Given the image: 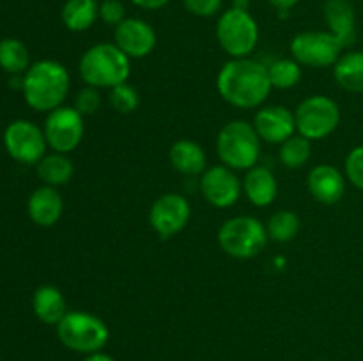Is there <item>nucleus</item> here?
Instances as JSON below:
<instances>
[{
    "label": "nucleus",
    "instance_id": "nucleus-1",
    "mask_svg": "<svg viewBox=\"0 0 363 361\" xmlns=\"http://www.w3.org/2000/svg\"><path fill=\"white\" fill-rule=\"evenodd\" d=\"M216 88L225 103L234 108H259L272 92L268 66L250 59H233L225 62L216 76Z\"/></svg>",
    "mask_w": 363,
    "mask_h": 361
},
{
    "label": "nucleus",
    "instance_id": "nucleus-2",
    "mask_svg": "<svg viewBox=\"0 0 363 361\" xmlns=\"http://www.w3.org/2000/svg\"><path fill=\"white\" fill-rule=\"evenodd\" d=\"M69 71L57 60L34 62L23 76L25 101L35 112H52L62 106L69 92Z\"/></svg>",
    "mask_w": 363,
    "mask_h": 361
},
{
    "label": "nucleus",
    "instance_id": "nucleus-3",
    "mask_svg": "<svg viewBox=\"0 0 363 361\" xmlns=\"http://www.w3.org/2000/svg\"><path fill=\"white\" fill-rule=\"evenodd\" d=\"M80 76L89 87L113 88L126 84L131 74V59L116 42H98L82 55Z\"/></svg>",
    "mask_w": 363,
    "mask_h": 361
},
{
    "label": "nucleus",
    "instance_id": "nucleus-4",
    "mask_svg": "<svg viewBox=\"0 0 363 361\" xmlns=\"http://www.w3.org/2000/svg\"><path fill=\"white\" fill-rule=\"evenodd\" d=\"M216 152L222 165L233 170H250L261 158V138L254 124L247 120H230L216 137Z\"/></svg>",
    "mask_w": 363,
    "mask_h": 361
},
{
    "label": "nucleus",
    "instance_id": "nucleus-5",
    "mask_svg": "<svg viewBox=\"0 0 363 361\" xmlns=\"http://www.w3.org/2000/svg\"><path fill=\"white\" fill-rule=\"evenodd\" d=\"M55 328L60 343L84 356L103 350L110 340V329L105 321L87 311H67Z\"/></svg>",
    "mask_w": 363,
    "mask_h": 361
},
{
    "label": "nucleus",
    "instance_id": "nucleus-6",
    "mask_svg": "<svg viewBox=\"0 0 363 361\" xmlns=\"http://www.w3.org/2000/svg\"><path fill=\"white\" fill-rule=\"evenodd\" d=\"M216 39L233 59H247L259 42V25L250 11L229 7L216 21Z\"/></svg>",
    "mask_w": 363,
    "mask_h": 361
},
{
    "label": "nucleus",
    "instance_id": "nucleus-7",
    "mask_svg": "<svg viewBox=\"0 0 363 361\" xmlns=\"http://www.w3.org/2000/svg\"><path fill=\"white\" fill-rule=\"evenodd\" d=\"M268 230L261 219L254 216H234L218 230V244L229 257L254 258L268 244Z\"/></svg>",
    "mask_w": 363,
    "mask_h": 361
},
{
    "label": "nucleus",
    "instance_id": "nucleus-8",
    "mask_svg": "<svg viewBox=\"0 0 363 361\" xmlns=\"http://www.w3.org/2000/svg\"><path fill=\"white\" fill-rule=\"evenodd\" d=\"M296 133L311 142L323 140L335 133L340 124V108L337 101L323 94L311 96L298 105L294 112Z\"/></svg>",
    "mask_w": 363,
    "mask_h": 361
},
{
    "label": "nucleus",
    "instance_id": "nucleus-9",
    "mask_svg": "<svg viewBox=\"0 0 363 361\" xmlns=\"http://www.w3.org/2000/svg\"><path fill=\"white\" fill-rule=\"evenodd\" d=\"M291 57L300 66L328 67L335 66L342 55L344 46L328 30H305L291 39Z\"/></svg>",
    "mask_w": 363,
    "mask_h": 361
},
{
    "label": "nucleus",
    "instance_id": "nucleus-10",
    "mask_svg": "<svg viewBox=\"0 0 363 361\" xmlns=\"http://www.w3.org/2000/svg\"><path fill=\"white\" fill-rule=\"evenodd\" d=\"M43 131H45L46 144L53 149V152L67 154L84 140V115L77 112L74 106H59L48 113Z\"/></svg>",
    "mask_w": 363,
    "mask_h": 361
},
{
    "label": "nucleus",
    "instance_id": "nucleus-11",
    "mask_svg": "<svg viewBox=\"0 0 363 361\" xmlns=\"http://www.w3.org/2000/svg\"><path fill=\"white\" fill-rule=\"evenodd\" d=\"M4 144L13 159L23 165H38L46 156L45 131L30 120H14L6 127Z\"/></svg>",
    "mask_w": 363,
    "mask_h": 361
},
{
    "label": "nucleus",
    "instance_id": "nucleus-12",
    "mask_svg": "<svg viewBox=\"0 0 363 361\" xmlns=\"http://www.w3.org/2000/svg\"><path fill=\"white\" fill-rule=\"evenodd\" d=\"M191 216L190 202L181 193H163L149 209V223L163 239L183 232Z\"/></svg>",
    "mask_w": 363,
    "mask_h": 361
},
{
    "label": "nucleus",
    "instance_id": "nucleus-13",
    "mask_svg": "<svg viewBox=\"0 0 363 361\" xmlns=\"http://www.w3.org/2000/svg\"><path fill=\"white\" fill-rule=\"evenodd\" d=\"M243 191L240 177L225 165H213L201 176V193L216 209L233 207Z\"/></svg>",
    "mask_w": 363,
    "mask_h": 361
},
{
    "label": "nucleus",
    "instance_id": "nucleus-14",
    "mask_svg": "<svg viewBox=\"0 0 363 361\" xmlns=\"http://www.w3.org/2000/svg\"><path fill=\"white\" fill-rule=\"evenodd\" d=\"M113 42L130 59H144L156 48V32L142 18H126L113 30Z\"/></svg>",
    "mask_w": 363,
    "mask_h": 361
},
{
    "label": "nucleus",
    "instance_id": "nucleus-15",
    "mask_svg": "<svg viewBox=\"0 0 363 361\" xmlns=\"http://www.w3.org/2000/svg\"><path fill=\"white\" fill-rule=\"evenodd\" d=\"M254 127L259 138L268 144H284L287 138L296 134L294 112L280 105H268L257 110L254 117Z\"/></svg>",
    "mask_w": 363,
    "mask_h": 361
},
{
    "label": "nucleus",
    "instance_id": "nucleus-16",
    "mask_svg": "<svg viewBox=\"0 0 363 361\" xmlns=\"http://www.w3.org/2000/svg\"><path fill=\"white\" fill-rule=\"evenodd\" d=\"M307 188L312 198L319 204L333 205L342 200L346 193V177L337 166L325 163L311 170L307 177Z\"/></svg>",
    "mask_w": 363,
    "mask_h": 361
},
{
    "label": "nucleus",
    "instance_id": "nucleus-17",
    "mask_svg": "<svg viewBox=\"0 0 363 361\" xmlns=\"http://www.w3.org/2000/svg\"><path fill=\"white\" fill-rule=\"evenodd\" d=\"M328 32H332L344 48L357 39V13L350 0H325L323 6Z\"/></svg>",
    "mask_w": 363,
    "mask_h": 361
},
{
    "label": "nucleus",
    "instance_id": "nucleus-18",
    "mask_svg": "<svg viewBox=\"0 0 363 361\" xmlns=\"http://www.w3.org/2000/svg\"><path fill=\"white\" fill-rule=\"evenodd\" d=\"M241 186H243L245 197L255 207H268L279 195V183H277L275 173L266 166L255 165L247 170Z\"/></svg>",
    "mask_w": 363,
    "mask_h": 361
},
{
    "label": "nucleus",
    "instance_id": "nucleus-19",
    "mask_svg": "<svg viewBox=\"0 0 363 361\" xmlns=\"http://www.w3.org/2000/svg\"><path fill=\"white\" fill-rule=\"evenodd\" d=\"M28 216L39 227H53L64 211V200L57 188L41 186L30 195L27 204Z\"/></svg>",
    "mask_w": 363,
    "mask_h": 361
},
{
    "label": "nucleus",
    "instance_id": "nucleus-20",
    "mask_svg": "<svg viewBox=\"0 0 363 361\" xmlns=\"http://www.w3.org/2000/svg\"><path fill=\"white\" fill-rule=\"evenodd\" d=\"M169 161L176 172L188 177L202 176L208 168V156L202 145L188 138H181L170 145Z\"/></svg>",
    "mask_w": 363,
    "mask_h": 361
},
{
    "label": "nucleus",
    "instance_id": "nucleus-21",
    "mask_svg": "<svg viewBox=\"0 0 363 361\" xmlns=\"http://www.w3.org/2000/svg\"><path fill=\"white\" fill-rule=\"evenodd\" d=\"M32 308L34 314L43 324L57 326L67 314V303L60 289L53 285L39 287L32 297Z\"/></svg>",
    "mask_w": 363,
    "mask_h": 361
},
{
    "label": "nucleus",
    "instance_id": "nucleus-22",
    "mask_svg": "<svg viewBox=\"0 0 363 361\" xmlns=\"http://www.w3.org/2000/svg\"><path fill=\"white\" fill-rule=\"evenodd\" d=\"M333 78L344 91L353 94L363 92V52L353 50L342 53L333 66Z\"/></svg>",
    "mask_w": 363,
    "mask_h": 361
},
{
    "label": "nucleus",
    "instance_id": "nucleus-23",
    "mask_svg": "<svg viewBox=\"0 0 363 361\" xmlns=\"http://www.w3.org/2000/svg\"><path fill=\"white\" fill-rule=\"evenodd\" d=\"M60 18L67 30H89L99 18L98 0H66L60 11Z\"/></svg>",
    "mask_w": 363,
    "mask_h": 361
},
{
    "label": "nucleus",
    "instance_id": "nucleus-24",
    "mask_svg": "<svg viewBox=\"0 0 363 361\" xmlns=\"http://www.w3.org/2000/svg\"><path fill=\"white\" fill-rule=\"evenodd\" d=\"M38 176L46 186H62L73 179L74 165L71 158L62 152H53V154H46L41 161L35 165Z\"/></svg>",
    "mask_w": 363,
    "mask_h": 361
},
{
    "label": "nucleus",
    "instance_id": "nucleus-25",
    "mask_svg": "<svg viewBox=\"0 0 363 361\" xmlns=\"http://www.w3.org/2000/svg\"><path fill=\"white\" fill-rule=\"evenodd\" d=\"M0 67L9 74H21L30 67V55L20 39L7 38L0 41Z\"/></svg>",
    "mask_w": 363,
    "mask_h": 361
},
{
    "label": "nucleus",
    "instance_id": "nucleus-26",
    "mask_svg": "<svg viewBox=\"0 0 363 361\" xmlns=\"http://www.w3.org/2000/svg\"><path fill=\"white\" fill-rule=\"evenodd\" d=\"M266 230H268L269 239L275 241V243H289L300 230V218H298L296 212L280 209L269 216Z\"/></svg>",
    "mask_w": 363,
    "mask_h": 361
},
{
    "label": "nucleus",
    "instance_id": "nucleus-27",
    "mask_svg": "<svg viewBox=\"0 0 363 361\" xmlns=\"http://www.w3.org/2000/svg\"><path fill=\"white\" fill-rule=\"evenodd\" d=\"M312 154V142L301 134H293L284 144H280V161L289 170L301 168L308 163Z\"/></svg>",
    "mask_w": 363,
    "mask_h": 361
},
{
    "label": "nucleus",
    "instance_id": "nucleus-28",
    "mask_svg": "<svg viewBox=\"0 0 363 361\" xmlns=\"http://www.w3.org/2000/svg\"><path fill=\"white\" fill-rule=\"evenodd\" d=\"M301 66L296 60L291 59H279L268 66V76L272 81L273 88L279 91H287L300 84L301 80Z\"/></svg>",
    "mask_w": 363,
    "mask_h": 361
},
{
    "label": "nucleus",
    "instance_id": "nucleus-29",
    "mask_svg": "<svg viewBox=\"0 0 363 361\" xmlns=\"http://www.w3.org/2000/svg\"><path fill=\"white\" fill-rule=\"evenodd\" d=\"M108 101L117 113H124L126 115V113H133L138 108V105H140V96H138L137 88L128 84H123L110 88Z\"/></svg>",
    "mask_w": 363,
    "mask_h": 361
},
{
    "label": "nucleus",
    "instance_id": "nucleus-30",
    "mask_svg": "<svg viewBox=\"0 0 363 361\" xmlns=\"http://www.w3.org/2000/svg\"><path fill=\"white\" fill-rule=\"evenodd\" d=\"M344 170H346V179L357 190L363 191V145H358L347 152Z\"/></svg>",
    "mask_w": 363,
    "mask_h": 361
},
{
    "label": "nucleus",
    "instance_id": "nucleus-31",
    "mask_svg": "<svg viewBox=\"0 0 363 361\" xmlns=\"http://www.w3.org/2000/svg\"><path fill=\"white\" fill-rule=\"evenodd\" d=\"M126 18V7L121 0H101L99 2V20L105 25L116 28Z\"/></svg>",
    "mask_w": 363,
    "mask_h": 361
},
{
    "label": "nucleus",
    "instance_id": "nucleus-32",
    "mask_svg": "<svg viewBox=\"0 0 363 361\" xmlns=\"http://www.w3.org/2000/svg\"><path fill=\"white\" fill-rule=\"evenodd\" d=\"M99 105H101V96H99V88L96 87H85L78 91L77 98H74V108L80 112L82 115H92L98 112Z\"/></svg>",
    "mask_w": 363,
    "mask_h": 361
},
{
    "label": "nucleus",
    "instance_id": "nucleus-33",
    "mask_svg": "<svg viewBox=\"0 0 363 361\" xmlns=\"http://www.w3.org/2000/svg\"><path fill=\"white\" fill-rule=\"evenodd\" d=\"M184 9L197 18H211L220 13L223 0H183Z\"/></svg>",
    "mask_w": 363,
    "mask_h": 361
},
{
    "label": "nucleus",
    "instance_id": "nucleus-34",
    "mask_svg": "<svg viewBox=\"0 0 363 361\" xmlns=\"http://www.w3.org/2000/svg\"><path fill=\"white\" fill-rule=\"evenodd\" d=\"M130 2L144 11H158V9H163L170 0H130Z\"/></svg>",
    "mask_w": 363,
    "mask_h": 361
},
{
    "label": "nucleus",
    "instance_id": "nucleus-35",
    "mask_svg": "<svg viewBox=\"0 0 363 361\" xmlns=\"http://www.w3.org/2000/svg\"><path fill=\"white\" fill-rule=\"evenodd\" d=\"M268 2L272 4V6L275 7L277 11H279L280 16H282V14L289 13V11L293 9L294 6H298V4H300L301 0H268Z\"/></svg>",
    "mask_w": 363,
    "mask_h": 361
},
{
    "label": "nucleus",
    "instance_id": "nucleus-36",
    "mask_svg": "<svg viewBox=\"0 0 363 361\" xmlns=\"http://www.w3.org/2000/svg\"><path fill=\"white\" fill-rule=\"evenodd\" d=\"M84 361H116V360H113L110 354H105L103 350H99V353H94V354H89V356H85Z\"/></svg>",
    "mask_w": 363,
    "mask_h": 361
},
{
    "label": "nucleus",
    "instance_id": "nucleus-37",
    "mask_svg": "<svg viewBox=\"0 0 363 361\" xmlns=\"http://www.w3.org/2000/svg\"><path fill=\"white\" fill-rule=\"evenodd\" d=\"M230 7H238V9L248 11V7H250V2H248V0H233V6H230Z\"/></svg>",
    "mask_w": 363,
    "mask_h": 361
}]
</instances>
